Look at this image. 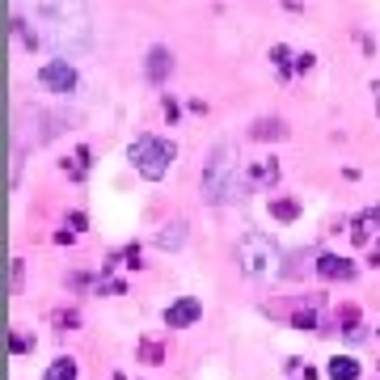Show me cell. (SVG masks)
<instances>
[{
  "instance_id": "6da1fadb",
  "label": "cell",
  "mask_w": 380,
  "mask_h": 380,
  "mask_svg": "<svg viewBox=\"0 0 380 380\" xmlns=\"http://www.w3.org/2000/svg\"><path fill=\"white\" fill-rule=\"evenodd\" d=\"M203 194L211 203H241L249 194V182H245V174H237V152L229 140L216 144L203 165Z\"/></svg>"
},
{
  "instance_id": "7a4b0ae2",
  "label": "cell",
  "mask_w": 380,
  "mask_h": 380,
  "mask_svg": "<svg viewBox=\"0 0 380 380\" xmlns=\"http://www.w3.org/2000/svg\"><path fill=\"white\" fill-rule=\"evenodd\" d=\"M34 17H43L51 21L47 34H43V43L55 51V59H64V55H76V51H89V26L85 21H72V17H81V9H64V4H34Z\"/></svg>"
},
{
  "instance_id": "3957f363",
  "label": "cell",
  "mask_w": 380,
  "mask_h": 380,
  "mask_svg": "<svg viewBox=\"0 0 380 380\" xmlns=\"http://www.w3.org/2000/svg\"><path fill=\"white\" fill-rule=\"evenodd\" d=\"M237 262L249 279H275L284 275V254L266 233H245L237 241Z\"/></svg>"
},
{
  "instance_id": "277c9868",
  "label": "cell",
  "mask_w": 380,
  "mask_h": 380,
  "mask_svg": "<svg viewBox=\"0 0 380 380\" xmlns=\"http://www.w3.org/2000/svg\"><path fill=\"white\" fill-rule=\"evenodd\" d=\"M127 156H131V165L140 169V178L161 182V178L169 174V165H174L178 148H174L169 140H161V136H140V140L127 148Z\"/></svg>"
},
{
  "instance_id": "5b68a950",
  "label": "cell",
  "mask_w": 380,
  "mask_h": 380,
  "mask_svg": "<svg viewBox=\"0 0 380 380\" xmlns=\"http://www.w3.org/2000/svg\"><path fill=\"white\" fill-rule=\"evenodd\" d=\"M39 85L47 89V94H76V85H81V76H76V68L68 64V59H47L43 68H39Z\"/></svg>"
},
{
  "instance_id": "8992f818",
  "label": "cell",
  "mask_w": 380,
  "mask_h": 380,
  "mask_svg": "<svg viewBox=\"0 0 380 380\" xmlns=\"http://www.w3.org/2000/svg\"><path fill=\"white\" fill-rule=\"evenodd\" d=\"M199 317H203V304H199L194 296H182V300H174V304L165 309V326H169V330H186Z\"/></svg>"
},
{
  "instance_id": "52a82bcc",
  "label": "cell",
  "mask_w": 380,
  "mask_h": 380,
  "mask_svg": "<svg viewBox=\"0 0 380 380\" xmlns=\"http://www.w3.org/2000/svg\"><path fill=\"white\" fill-rule=\"evenodd\" d=\"M317 275L321 279H355V262L338 254H317Z\"/></svg>"
},
{
  "instance_id": "ba28073f",
  "label": "cell",
  "mask_w": 380,
  "mask_h": 380,
  "mask_svg": "<svg viewBox=\"0 0 380 380\" xmlns=\"http://www.w3.org/2000/svg\"><path fill=\"white\" fill-rule=\"evenodd\" d=\"M169 68H174V55H169V47H148V64H144V72H148V81H165L169 76Z\"/></svg>"
},
{
  "instance_id": "9c48e42d",
  "label": "cell",
  "mask_w": 380,
  "mask_h": 380,
  "mask_svg": "<svg viewBox=\"0 0 380 380\" xmlns=\"http://www.w3.org/2000/svg\"><path fill=\"white\" fill-rule=\"evenodd\" d=\"M326 376L330 380H359L364 376V364L355 355H334L330 364H326Z\"/></svg>"
},
{
  "instance_id": "30bf717a",
  "label": "cell",
  "mask_w": 380,
  "mask_h": 380,
  "mask_svg": "<svg viewBox=\"0 0 380 380\" xmlns=\"http://www.w3.org/2000/svg\"><path fill=\"white\" fill-rule=\"evenodd\" d=\"M245 182H249V190L275 186V182H279V165H275V161H258V165L245 169Z\"/></svg>"
},
{
  "instance_id": "8fae6325",
  "label": "cell",
  "mask_w": 380,
  "mask_h": 380,
  "mask_svg": "<svg viewBox=\"0 0 380 380\" xmlns=\"http://www.w3.org/2000/svg\"><path fill=\"white\" fill-rule=\"evenodd\" d=\"M376 233H380V203L372 207V211H364V216L355 220V233H351V237H355V245H368Z\"/></svg>"
},
{
  "instance_id": "7c38bea8",
  "label": "cell",
  "mask_w": 380,
  "mask_h": 380,
  "mask_svg": "<svg viewBox=\"0 0 380 380\" xmlns=\"http://www.w3.org/2000/svg\"><path fill=\"white\" fill-rule=\"evenodd\" d=\"M64 174H68L72 182H81V178L89 174V148H85V144L72 152V161H64Z\"/></svg>"
},
{
  "instance_id": "4fadbf2b",
  "label": "cell",
  "mask_w": 380,
  "mask_h": 380,
  "mask_svg": "<svg viewBox=\"0 0 380 380\" xmlns=\"http://www.w3.org/2000/svg\"><path fill=\"white\" fill-rule=\"evenodd\" d=\"M76 372H81V368H76V359H72V355H59V359L47 368V376H43V380H76Z\"/></svg>"
},
{
  "instance_id": "5bb4252c",
  "label": "cell",
  "mask_w": 380,
  "mask_h": 380,
  "mask_svg": "<svg viewBox=\"0 0 380 380\" xmlns=\"http://www.w3.org/2000/svg\"><path fill=\"white\" fill-rule=\"evenodd\" d=\"M182 241H186V224H165L156 233V249H178Z\"/></svg>"
},
{
  "instance_id": "9a60e30c",
  "label": "cell",
  "mask_w": 380,
  "mask_h": 380,
  "mask_svg": "<svg viewBox=\"0 0 380 380\" xmlns=\"http://www.w3.org/2000/svg\"><path fill=\"white\" fill-rule=\"evenodd\" d=\"M279 136H287V127L279 119H258L254 123V140H279Z\"/></svg>"
},
{
  "instance_id": "2e32d148",
  "label": "cell",
  "mask_w": 380,
  "mask_h": 380,
  "mask_svg": "<svg viewBox=\"0 0 380 380\" xmlns=\"http://www.w3.org/2000/svg\"><path fill=\"white\" fill-rule=\"evenodd\" d=\"M271 216L275 220H296L300 216V203L296 199H271Z\"/></svg>"
},
{
  "instance_id": "e0dca14e",
  "label": "cell",
  "mask_w": 380,
  "mask_h": 380,
  "mask_svg": "<svg viewBox=\"0 0 380 380\" xmlns=\"http://www.w3.org/2000/svg\"><path fill=\"white\" fill-rule=\"evenodd\" d=\"M271 59H275V68H279L284 76H287V72H291V64H287V59H291V51H287L284 43H279V47H271Z\"/></svg>"
},
{
  "instance_id": "ac0fdd59",
  "label": "cell",
  "mask_w": 380,
  "mask_h": 380,
  "mask_svg": "<svg viewBox=\"0 0 380 380\" xmlns=\"http://www.w3.org/2000/svg\"><path fill=\"white\" fill-rule=\"evenodd\" d=\"M291 326H296V330H317V313H296Z\"/></svg>"
},
{
  "instance_id": "d6986e66",
  "label": "cell",
  "mask_w": 380,
  "mask_h": 380,
  "mask_svg": "<svg viewBox=\"0 0 380 380\" xmlns=\"http://www.w3.org/2000/svg\"><path fill=\"white\" fill-rule=\"evenodd\" d=\"M313 64H317V59H313V55H309V51H304V55H296V72H309V68H313Z\"/></svg>"
},
{
  "instance_id": "ffe728a7",
  "label": "cell",
  "mask_w": 380,
  "mask_h": 380,
  "mask_svg": "<svg viewBox=\"0 0 380 380\" xmlns=\"http://www.w3.org/2000/svg\"><path fill=\"white\" fill-rule=\"evenodd\" d=\"M9 346H13V351H17V355H26V351H30V342H26V338H21V334H13V338H9Z\"/></svg>"
},
{
  "instance_id": "44dd1931",
  "label": "cell",
  "mask_w": 380,
  "mask_h": 380,
  "mask_svg": "<svg viewBox=\"0 0 380 380\" xmlns=\"http://www.w3.org/2000/svg\"><path fill=\"white\" fill-rule=\"evenodd\" d=\"M76 321H81L76 313H55V326H76Z\"/></svg>"
},
{
  "instance_id": "7402d4cb",
  "label": "cell",
  "mask_w": 380,
  "mask_h": 380,
  "mask_svg": "<svg viewBox=\"0 0 380 380\" xmlns=\"http://www.w3.org/2000/svg\"><path fill=\"white\" fill-rule=\"evenodd\" d=\"M372 262H380V245H376V249H372Z\"/></svg>"
}]
</instances>
